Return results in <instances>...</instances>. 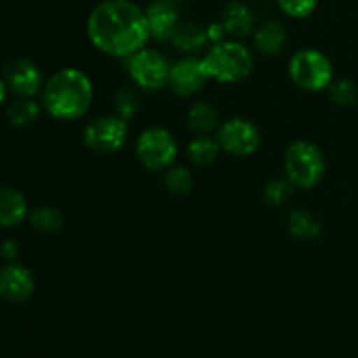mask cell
Instances as JSON below:
<instances>
[{
  "label": "cell",
  "instance_id": "1",
  "mask_svg": "<svg viewBox=\"0 0 358 358\" xmlns=\"http://www.w3.org/2000/svg\"><path fill=\"white\" fill-rule=\"evenodd\" d=\"M91 44L112 58L128 59L150 38L145 10L131 0H103L87 16Z\"/></svg>",
  "mask_w": 358,
  "mask_h": 358
},
{
  "label": "cell",
  "instance_id": "2",
  "mask_svg": "<svg viewBox=\"0 0 358 358\" xmlns=\"http://www.w3.org/2000/svg\"><path fill=\"white\" fill-rule=\"evenodd\" d=\"M93 103V83L73 66L58 70L42 87V105L51 117L72 122L84 117Z\"/></svg>",
  "mask_w": 358,
  "mask_h": 358
},
{
  "label": "cell",
  "instance_id": "3",
  "mask_svg": "<svg viewBox=\"0 0 358 358\" xmlns=\"http://www.w3.org/2000/svg\"><path fill=\"white\" fill-rule=\"evenodd\" d=\"M208 79L220 84H236L247 79L254 70V55L238 38L213 44L205 56H201Z\"/></svg>",
  "mask_w": 358,
  "mask_h": 358
},
{
  "label": "cell",
  "instance_id": "4",
  "mask_svg": "<svg viewBox=\"0 0 358 358\" xmlns=\"http://www.w3.org/2000/svg\"><path fill=\"white\" fill-rule=\"evenodd\" d=\"M285 178L297 189H313L327 170L324 150L310 140H296L285 150Z\"/></svg>",
  "mask_w": 358,
  "mask_h": 358
},
{
  "label": "cell",
  "instance_id": "5",
  "mask_svg": "<svg viewBox=\"0 0 358 358\" xmlns=\"http://www.w3.org/2000/svg\"><path fill=\"white\" fill-rule=\"evenodd\" d=\"M289 76L301 90L318 93L329 90L334 83V65L329 56L318 49H299L289 62Z\"/></svg>",
  "mask_w": 358,
  "mask_h": 358
},
{
  "label": "cell",
  "instance_id": "6",
  "mask_svg": "<svg viewBox=\"0 0 358 358\" xmlns=\"http://www.w3.org/2000/svg\"><path fill=\"white\" fill-rule=\"evenodd\" d=\"M178 145L171 131L161 126L145 129L136 140L138 161L150 171H166L177 159Z\"/></svg>",
  "mask_w": 358,
  "mask_h": 358
},
{
  "label": "cell",
  "instance_id": "7",
  "mask_svg": "<svg viewBox=\"0 0 358 358\" xmlns=\"http://www.w3.org/2000/svg\"><path fill=\"white\" fill-rule=\"evenodd\" d=\"M170 62L154 48H143L128 58V73L133 83L145 91H159L168 86Z\"/></svg>",
  "mask_w": 358,
  "mask_h": 358
},
{
  "label": "cell",
  "instance_id": "8",
  "mask_svg": "<svg viewBox=\"0 0 358 358\" xmlns=\"http://www.w3.org/2000/svg\"><path fill=\"white\" fill-rule=\"evenodd\" d=\"M128 140V121L115 115H100L86 124L83 142L96 154L117 152Z\"/></svg>",
  "mask_w": 358,
  "mask_h": 358
},
{
  "label": "cell",
  "instance_id": "9",
  "mask_svg": "<svg viewBox=\"0 0 358 358\" xmlns=\"http://www.w3.org/2000/svg\"><path fill=\"white\" fill-rule=\"evenodd\" d=\"M217 142L226 154L245 157L254 154L261 147L262 133L250 119L231 117L217 129Z\"/></svg>",
  "mask_w": 358,
  "mask_h": 358
},
{
  "label": "cell",
  "instance_id": "10",
  "mask_svg": "<svg viewBox=\"0 0 358 358\" xmlns=\"http://www.w3.org/2000/svg\"><path fill=\"white\" fill-rule=\"evenodd\" d=\"M206 83H208V73L198 56L187 55L170 66L168 86L177 96L189 98L198 94Z\"/></svg>",
  "mask_w": 358,
  "mask_h": 358
},
{
  "label": "cell",
  "instance_id": "11",
  "mask_svg": "<svg viewBox=\"0 0 358 358\" xmlns=\"http://www.w3.org/2000/svg\"><path fill=\"white\" fill-rule=\"evenodd\" d=\"M7 87L20 98H34L44 87L41 69L28 58H16L3 66Z\"/></svg>",
  "mask_w": 358,
  "mask_h": 358
},
{
  "label": "cell",
  "instance_id": "12",
  "mask_svg": "<svg viewBox=\"0 0 358 358\" xmlns=\"http://www.w3.org/2000/svg\"><path fill=\"white\" fill-rule=\"evenodd\" d=\"M143 10H145L150 38L156 42H170L178 24L182 23L177 2L154 0Z\"/></svg>",
  "mask_w": 358,
  "mask_h": 358
},
{
  "label": "cell",
  "instance_id": "13",
  "mask_svg": "<svg viewBox=\"0 0 358 358\" xmlns=\"http://www.w3.org/2000/svg\"><path fill=\"white\" fill-rule=\"evenodd\" d=\"M35 290V280L30 269L9 262L0 269V297L14 304H21L31 297Z\"/></svg>",
  "mask_w": 358,
  "mask_h": 358
},
{
  "label": "cell",
  "instance_id": "14",
  "mask_svg": "<svg viewBox=\"0 0 358 358\" xmlns=\"http://www.w3.org/2000/svg\"><path fill=\"white\" fill-rule=\"evenodd\" d=\"M220 23L226 28L227 35L233 38H245L254 31L255 17L250 7L243 2H233L226 3L220 14Z\"/></svg>",
  "mask_w": 358,
  "mask_h": 358
},
{
  "label": "cell",
  "instance_id": "15",
  "mask_svg": "<svg viewBox=\"0 0 358 358\" xmlns=\"http://www.w3.org/2000/svg\"><path fill=\"white\" fill-rule=\"evenodd\" d=\"M287 44V30L283 23L268 20L257 27L254 34V45L261 55L276 56L283 51Z\"/></svg>",
  "mask_w": 358,
  "mask_h": 358
},
{
  "label": "cell",
  "instance_id": "16",
  "mask_svg": "<svg viewBox=\"0 0 358 358\" xmlns=\"http://www.w3.org/2000/svg\"><path fill=\"white\" fill-rule=\"evenodd\" d=\"M28 217V205L17 189L0 185V226H20Z\"/></svg>",
  "mask_w": 358,
  "mask_h": 358
},
{
  "label": "cell",
  "instance_id": "17",
  "mask_svg": "<svg viewBox=\"0 0 358 358\" xmlns=\"http://www.w3.org/2000/svg\"><path fill=\"white\" fill-rule=\"evenodd\" d=\"M170 42L178 51L185 52V55H194V52L203 51L210 41L206 28H203L198 23H192V21H187V23L178 24Z\"/></svg>",
  "mask_w": 358,
  "mask_h": 358
},
{
  "label": "cell",
  "instance_id": "18",
  "mask_svg": "<svg viewBox=\"0 0 358 358\" xmlns=\"http://www.w3.org/2000/svg\"><path fill=\"white\" fill-rule=\"evenodd\" d=\"M287 227H289V233L301 241L318 240L322 236V231H324L320 219L315 213L303 208L292 210L289 213Z\"/></svg>",
  "mask_w": 358,
  "mask_h": 358
},
{
  "label": "cell",
  "instance_id": "19",
  "mask_svg": "<svg viewBox=\"0 0 358 358\" xmlns=\"http://www.w3.org/2000/svg\"><path fill=\"white\" fill-rule=\"evenodd\" d=\"M187 126L196 135H208L219 126V112L208 101H196L187 112Z\"/></svg>",
  "mask_w": 358,
  "mask_h": 358
},
{
  "label": "cell",
  "instance_id": "20",
  "mask_svg": "<svg viewBox=\"0 0 358 358\" xmlns=\"http://www.w3.org/2000/svg\"><path fill=\"white\" fill-rule=\"evenodd\" d=\"M220 145L217 138H212L208 135H198L189 142L187 156L196 166H208L215 163L220 154Z\"/></svg>",
  "mask_w": 358,
  "mask_h": 358
},
{
  "label": "cell",
  "instance_id": "21",
  "mask_svg": "<svg viewBox=\"0 0 358 358\" xmlns=\"http://www.w3.org/2000/svg\"><path fill=\"white\" fill-rule=\"evenodd\" d=\"M28 220H30V226L34 227L35 231L44 234H55L62 229L63 226V213L59 212L56 206L51 205H42L37 206L34 212L28 215Z\"/></svg>",
  "mask_w": 358,
  "mask_h": 358
},
{
  "label": "cell",
  "instance_id": "22",
  "mask_svg": "<svg viewBox=\"0 0 358 358\" xmlns=\"http://www.w3.org/2000/svg\"><path fill=\"white\" fill-rule=\"evenodd\" d=\"M38 115H41V105L34 98H20L7 110L10 124L17 126V128H27V126L34 124Z\"/></svg>",
  "mask_w": 358,
  "mask_h": 358
},
{
  "label": "cell",
  "instance_id": "23",
  "mask_svg": "<svg viewBox=\"0 0 358 358\" xmlns=\"http://www.w3.org/2000/svg\"><path fill=\"white\" fill-rule=\"evenodd\" d=\"M164 185L168 191L175 196H185L191 192L194 185V178L189 168L185 166H170L164 175Z\"/></svg>",
  "mask_w": 358,
  "mask_h": 358
},
{
  "label": "cell",
  "instance_id": "24",
  "mask_svg": "<svg viewBox=\"0 0 358 358\" xmlns=\"http://www.w3.org/2000/svg\"><path fill=\"white\" fill-rule=\"evenodd\" d=\"M114 107H115V114L119 117H122L124 121H129L136 115V112L140 110V96L133 87L122 86L121 90L115 93V100H114Z\"/></svg>",
  "mask_w": 358,
  "mask_h": 358
},
{
  "label": "cell",
  "instance_id": "25",
  "mask_svg": "<svg viewBox=\"0 0 358 358\" xmlns=\"http://www.w3.org/2000/svg\"><path fill=\"white\" fill-rule=\"evenodd\" d=\"M294 194V185L287 178H273L264 187V201L269 206H283L290 201Z\"/></svg>",
  "mask_w": 358,
  "mask_h": 358
},
{
  "label": "cell",
  "instance_id": "26",
  "mask_svg": "<svg viewBox=\"0 0 358 358\" xmlns=\"http://www.w3.org/2000/svg\"><path fill=\"white\" fill-rule=\"evenodd\" d=\"M329 93H331V100L339 107H353L358 101V87L348 79L334 80L329 86Z\"/></svg>",
  "mask_w": 358,
  "mask_h": 358
},
{
  "label": "cell",
  "instance_id": "27",
  "mask_svg": "<svg viewBox=\"0 0 358 358\" xmlns=\"http://www.w3.org/2000/svg\"><path fill=\"white\" fill-rule=\"evenodd\" d=\"M283 14L294 20H304L311 16L318 6V0H276Z\"/></svg>",
  "mask_w": 358,
  "mask_h": 358
},
{
  "label": "cell",
  "instance_id": "28",
  "mask_svg": "<svg viewBox=\"0 0 358 358\" xmlns=\"http://www.w3.org/2000/svg\"><path fill=\"white\" fill-rule=\"evenodd\" d=\"M206 34H208V41L212 45L226 41V37H227L226 28L222 27V23H220V21H215V23L208 24V28H206Z\"/></svg>",
  "mask_w": 358,
  "mask_h": 358
},
{
  "label": "cell",
  "instance_id": "29",
  "mask_svg": "<svg viewBox=\"0 0 358 358\" xmlns=\"http://www.w3.org/2000/svg\"><path fill=\"white\" fill-rule=\"evenodd\" d=\"M0 254L6 261H14L17 257V245L14 241H6V243H2Z\"/></svg>",
  "mask_w": 358,
  "mask_h": 358
},
{
  "label": "cell",
  "instance_id": "30",
  "mask_svg": "<svg viewBox=\"0 0 358 358\" xmlns=\"http://www.w3.org/2000/svg\"><path fill=\"white\" fill-rule=\"evenodd\" d=\"M6 93H7V84L6 80L0 77V105H2L3 100H6Z\"/></svg>",
  "mask_w": 358,
  "mask_h": 358
},
{
  "label": "cell",
  "instance_id": "31",
  "mask_svg": "<svg viewBox=\"0 0 358 358\" xmlns=\"http://www.w3.org/2000/svg\"><path fill=\"white\" fill-rule=\"evenodd\" d=\"M171 2H178V0H171Z\"/></svg>",
  "mask_w": 358,
  "mask_h": 358
}]
</instances>
